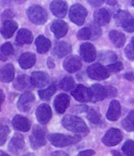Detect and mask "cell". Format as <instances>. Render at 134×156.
<instances>
[{
	"instance_id": "d6986e66",
	"label": "cell",
	"mask_w": 134,
	"mask_h": 156,
	"mask_svg": "<svg viewBox=\"0 0 134 156\" xmlns=\"http://www.w3.org/2000/svg\"><path fill=\"white\" fill-rule=\"evenodd\" d=\"M51 30L57 38L60 39L61 37H64L68 33V24L65 21H61V20L54 21L51 25Z\"/></svg>"
},
{
	"instance_id": "3957f363",
	"label": "cell",
	"mask_w": 134,
	"mask_h": 156,
	"mask_svg": "<svg viewBox=\"0 0 134 156\" xmlns=\"http://www.w3.org/2000/svg\"><path fill=\"white\" fill-rule=\"evenodd\" d=\"M28 16L29 20L35 25H43L47 21V13L38 5H33L28 8Z\"/></svg>"
},
{
	"instance_id": "ee69618b",
	"label": "cell",
	"mask_w": 134,
	"mask_h": 156,
	"mask_svg": "<svg viewBox=\"0 0 134 156\" xmlns=\"http://www.w3.org/2000/svg\"><path fill=\"white\" fill-rule=\"evenodd\" d=\"M94 154L95 151L93 150H85L79 153L78 156H93Z\"/></svg>"
},
{
	"instance_id": "db71d44e",
	"label": "cell",
	"mask_w": 134,
	"mask_h": 156,
	"mask_svg": "<svg viewBox=\"0 0 134 156\" xmlns=\"http://www.w3.org/2000/svg\"><path fill=\"white\" fill-rule=\"evenodd\" d=\"M130 44H132V45L134 46V37H132V40H131Z\"/></svg>"
},
{
	"instance_id": "4316f807",
	"label": "cell",
	"mask_w": 134,
	"mask_h": 156,
	"mask_svg": "<svg viewBox=\"0 0 134 156\" xmlns=\"http://www.w3.org/2000/svg\"><path fill=\"white\" fill-rule=\"evenodd\" d=\"M36 60L35 55L31 52L24 53L20 57L18 62L22 69H29L35 65Z\"/></svg>"
},
{
	"instance_id": "83f0119b",
	"label": "cell",
	"mask_w": 134,
	"mask_h": 156,
	"mask_svg": "<svg viewBox=\"0 0 134 156\" xmlns=\"http://www.w3.org/2000/svg\"><path fill=\"white\" fill-rule=\"evenodd\" d=\"M109 39L116 48H122L126 43V36L119 31H111L109 33Z\"/></svg>"
},
{
	"instance_id": "5b68a950",
	"label": "cell",
	"mask_w": 134,
	"mask_h": 156,
	"mask_svg": "<svg viewBox=\"0 0 134 156\" xmlns=\"http://www.w3.org/2000/svg\"><path fill=\"white\" fill-rule=\"evenodd\" d=\"M87 74L89 78L96 80H102L109 77L110 73L106 67L100 63H95L87 68Z\"/></svg>"
},
{
	"instance_id": "f5cc1de1",
	"label": "cell",
	"mask_w": 134,
	"mask_h": 156,
	"mask_svg": "<svg viewBox=\"0 0 134 156\" xmlns=\"http://www.w3.org/2000/svg\"><path fill=\"white\" fill-rule=\"evenodd\" d=\"M107 2H108L109 5H115V4L117 3V2H116V1H108Z\"/></svg>"
},
{
	"instance_id": "836d02e7",
	"label": "cell",
	"mask_w": 134,
	"mask_h": 156,
	"mask_svg": "<svg viewBox=\"0 0 134 156\" xmlns=\"http://www.w3.org/2000/svg\"><path fill=\"white\" fill-rule=\"evenodd\" d=\"M87 118L89 119L91 123L94 124V125H99V124L102 123V118L100 113H98L94 109H89L87 113Z\"/></svg>"
},
{
	"instance_id": "f1b7e54d",
	"label": "cell",
	"mask_w": 134,
	"mask_h": 156,
	"mask_svg": "<svg viewBox=\"0 0 134 156\" xmlns=\"http://www.w3.org/2000/svg\"><path fill=\"white\" fill-rule=\"evenodd\" d=\"M37 51L39 54L46 53L51 47V42L44 36H39L35 40Z\"/></svg>"
},
{
	"instance_id": "1f68e13d",
	"label": "cell",
	"mask_w": 134,
	"mask_h": 156,
	"mask_svg": "<svg viewBox=\"0 0 134 156\" xmlns=\"http://www.w3.org/2000/svg\"><path fill=\"white\" fill-rule=\"evenodd\" d=\"M122 127L126 131H134V110L131 111L129 114L125 118L122 122Z\"/></svg>"
},
{
	"instance_id": "d4e9b609",
	"label": "cell",
	"mask_w": 134,
	"mask_h": 156,
	"mask_svg": "<svg viewBox=\"0 0 134 156\" xmlns=\"http://www.w3.org/2000/svg\"><path fill=\"white\" fill-rule=\"evenodd\" d=\"M111 17L110 13L106 9H100L94 13V23L98 26H104L109 23Z\"/></svg>"
},
{
	"instance_id": "f907efd6",
	"label": "cell",
	"mask_w": 134,
	"mask_h": 156,
	"mask_svg": "<svg viewBox=\"0 0 134 156\" xmlns=\"http://www.w3.org/2000/svg\"><path fill=\"white\" fill-rule=\"evenodd\" d=\"M112 154L113 156H123L121 153L118 151H112Z\"/></svg>"
},
{
	"instance_id": "44dd1931",
	"label": "cell",
	"mask_w": 134,
	"mask_h": 156,
	"mask_svg": "<svg viewBox=\"0 0 134 156\" xmlns=\"http://www.w3.org/2000/svg\"><path fill=\"white\" fill-rule=\"evenodd\" d=\"M25 146V140L24 136L20 133H15L9 144V151L12 153H17L22 150Z\"/></svg>"
},
{
	"instance_id": "7a4b0ae2",
	"label": "cell",
	"mask_w": 134,
	"mask_h": 156,
	"mask_svg": "<svg viewBox=\"0 0 134 156\" xmlns=\"http://www.w3.org/2000/svg\"><path fill=\"white\" fill-rule=\"evenodd\" d=\"M48 139L50 143L55 147H62L68 145L75 144L81 140V137L79 136H68L61 133H53L48 136Z\"/></svg>"
},
{
	"instance_id": "816d5d0a",
	"label": "cell",
	"mask_w": 134,
	"mask_h": 156,
	"mask_svg": "<svg viewBox=\"0 0 134 156\" xmlns=\"http://www.w3.org/2000/svg\"><path fill=\"white\" fill-rule=\"evenodd\" d=\"M0 156H10L8 154H6V153H5L4 151H0Z\"/></svg>"
},
{
	"instance_id": "681fc988",
	"label": "cell",
	"mask_w": 134,
	"mask_h": 156,
	"mask_svg": "<svg viewBox=\"0 0 134 156\" xmlns=\"http://www.w3.org/2000/svg\"><path fill=\"white\" fill-rule=\"evenodd\" d=\"M5 99V95H4L3 91L2 89H0V110H1V105H2V102Z\"/></svg>"
},
{
	"instance_id": "7bdbcfd3",
	"label": "cell",
	"mask_w": 134,
	"mask_h": 156,
	"mask_svg": "<svg viewBox=\"0 0 134 156\" xmlns=\"http://www.w3.org/2000/svg\"><path fill=\"white\" fill-rule=\"evenodd\" d=\"M125 31L127 33H133L134 32V18H132L122 26Z\"/></svg>"
},
{
	"instance_id": "bcb514c9",
	"label": "cell",
	"mask_w": 134,
	"mask_h": 156,
	"mask_svg": "<svg viewBox=\"0 0 134 156\" xmlns=\"http://www.w3.org/2000/svg\"><path fill=\"white\" fill-rule=\"evenodd\" d=\"M51 156H69L68 154H66L64 151H55L52 154Z\"/></svg>"
},
{
	"instance_id": "9f6ffc18",
	"label": "cell",
	"mask_w": 134,
	"mask_h": 156,
	"mask_svg": "<svg viewBox=\"0 0 134 156\" xmlns=\"http://www.w3.org/2000/svg\"><path fill=\"white\" fill-rule=\"evenodd\" d=\"M132 6H134V1H132Z\"/></svg>"
},
{
	"instance_id": "2e32d148",
	"label": "cell",
	"mask_w": 134,
	"mask_h": 156,
	"mask_svg": "<svg viewBox=\"0 0 134 156\" xmlns=\"http://www.w3.org/2000/svg\"><path fill=\"white\" fill-rule=\"evenodd\" d=\"M70 103V98L66 94H60L56 97L54 100V108L57 113L63 114L68 108Z\"/></svg>"
},
{
	"instance_id": "4fadbf2b",
	"label": "cell",
	"mask_w": 134,
	"mask_h": 156,
	"mask_svg": "<svg viewBox=\"0 0 134 156\" xmlns=\"http://www.w3.org/2000/svg\"><path fill=\"white\" fill-rule=\"evenodd\" d=\"M89 94H90V102L96 103L98 101H101L106 98L105 87L96 84L89 88Z\"/></svg>"
},
{
	"instance_id": "8d00e7d4",
	"label": "cell",
	"mask_w": 134,
	"mask_h": 156,
	"mask_svg": "<svg viewBox=\"0 0 134 156\" xmlns=\"http://www.w3.org/2000/svg\"><path fill=\"white\" fill-rule=\"evenodd\" d=\"M9 134H10V129L8 126H0V146H2V145H4V144L6 143Z\"/></svg>"
},
{
	"instance_id": "ab89813d",
	"label": "cell",
	"mask_w": 134,
	"mask_h": 156,
	"mask_svg": "<svg viewBox=\"0 0 134 156\" xmlns=\"http://www.w3.org/2000/svg\"><path fill=\"white\" fill-rule=\"evenodd\" d=\"M90 31H91V38L92 39H96L100 37V35H101V30H100V27L98 26L96 24H93V25H91V28H90Z\"/></svg>"
},
{
	"instance_id": "30bf717a",
	"label": "cell",
	"mask_w": 134,
	"mask_h": 156,
	"mask_svg": "<svg viewBox=\"0 0 134 156\" xmlns=\"http://www.w3.org/2000/svg\"><path fill=\"white\" fill-rule=\"evenodd\" d=\"M80 55L83 60L87 62L94 61L96 57L95 47L90 43H84L80 47Z\"/></svg>"
},
{
	"instance_id": "7c38bea8",
	"label": "cell",
	"mask_w": 134,
	"mask_h": 156,
	"mask_svg": "<svg viewBox=\"0 0 134 156\" xmlns=\"http://www.w3.org/2000/svg\"><path fill=\"white\" fill-rule=\"evenodd\" d=\"M13 86L18 91H29L34 88L31 81V77L27 75H21L16 78L13 81Z\"/></svg>"
},
{
	"instance_id": "ac0fdd59",
	"label": "cell",
	"mask_w": 134,
	"mask_h": 156,
	"mask_svg": "<svg viewBox=\"0 0 134 156\" xmlns=\"http://www.w3.org/2000/svg\"><path fill=\"white\" fill-rule=\"evenodd\" d=\"M17 27L18 25L16 21H12V20H6L0 29V33L4 38L9 39L15 33V31L17 29Z\"/></svg>"
},
{
	"instance_id": "11a10c76",
	"label": "cell",
	"mask_w": 134,
	"mask_h": 156,
	"mask_svg": "<svg viewBox=\"0 0 134 156\" xmlns=\"http://www.w3.org/2000/svg\"><path fill=\"white\" fill-rule=\"evenodd\" d=\"M25 156H35V155L33 154H28L27 155H25Z\"/></svg>"
},
{
	"instance_id": "f35d334b",
	"label": "cell",
	"mask_w": 134,
	"mask_h": 156,
	"mask_svg": "<svg viewBox=\"0 0 134 156\" xmlns=\"http://www.w3.org/2000/svg\"><path fill=\"white\" fill-rule=\"evenodd\" d=\"M106 68L109 73H119L123 69V65L121 62H116L108 65Z\"/></svg>"
},
{
	"instance_id": "74e56055",
	"label": "cell",
	"mask_w": 134,
	"mask_h": 156,
	"mask_svg": "<svg viewBox=\"0 0 134 156\" xmlns=\"http://www.w3.org/2000/svg\"><path fill=\"white\" fill-rule=\"evenodd\" d=\"M77 37L79 40H86L91 38V31L89 28H83L80 29L77 33Z\"/></svg>"
},
{
	"instance_id": "ffe728a7",
	"label": "cell",
	"mask_w": 134,
	"mask_h": 156,
	"mask_svg": "<svg viewBox=\"0 0 134 156\" xmlns=\"http://www.w3.org/2000/svg\"><path fill=\"white\" fill-rule=\"evenodd\" d=\"M13 126L16 129L22 132H28L31 129V122L27 118L21 115H16L12 121Z\"/></svg>"
},
{
	"instance_id": "5bb4252c",
	"label": "cell",
	"mask_w": 134,
	"mask_h": 156,
	"mask_svg": "<svg viewBox=\"0 0 134 156\" xmlns=\"http://www.w3.org/2000/svg\"><path fill=\"white\" fill-rule=\"evenodd\" d=\"M63 65L68 72L75 73L82 68V62L79 56L71 55L64 60Z\"/></svg>"
},
{
	"instance_id": "6da1fadb",
	"label": "cell",
	"mask_w": 134,
	"mask_h": 156,
	"mask_svg": "<svg viewBox=\"0 0 134 156\" xmlns=\"http://www.w3.org/2000/svg\"><path fill=\"white\" fill-rule=\"evenodd\" d=\"M62 126L65 129L76 133H89V128L85 122L80 118L75 115H66L62 119Z\"/></svg>"
},
{
	"instance_id": "e0dca14e",
	"label": "cell",
	"mask_w": 134,
	"mask_h": 156,
	"mask_svg": "<svg viewBox=\"0 0 134 156\" xmlns=\"http://www.w3.org/2000/svg\"><path fill=\"white\" fill-rule=\"evenodd\" d=\"M52 13L57 17H64L68 11V5L64 1H53L50 3Z\"/></svg>"
},
{
	"instance_id": "c3c4849f",
	"label": "cell",
	"mask_w": 134,
	"mask_h": 156,
	"mask_svg": "<svg viewBox=\"0 0 134 156\" xmlns=\"http://www.w3.org/2000/svg\"><path fill=\"white\" fill-rule=\"evenodd\" d=\"M47 65H48V66H49V68H51V69L54 68L55 64H54V62H53V60L51 58H48Z\"/></svg>"
},
{
	"instance_id": "9a60e30c",
	"label": "cell",
	"mask_w": 134,
	"mask_h": 156,
	"mask_svg": "<svg viewBox=\"0 0 134 156\" xmlns=\"http://www.w3.org/2000/svg\"><path fill=\"white\" fill-rule=\"evenodd\" d=\"M72 95L76 100L79 102H90V94L89 88L84 85L76 86L72 91Z\"/></svg>"
},
{
	"instance_id": "9c48e42d",
	"label": "cell",
	"mask_w": 134,
	"mask_h": 156,
	"mask_svg": "<svg viewBox=\"0 0 134 156\" xmlns=\"http://www.w3.org/2000/svg\"><path fill=\"white\" fill-rule=\"evenodd\" d=\"M31 81L34 87L42 88L47 86L50 82V77L45 72L36 71L33 72L31 76Z\"/></svg>"
},
{
	"instance_id": "d6a6232c",
	"label": "cell",
	"mask_w": 134,
	"mask_h": 156,
	"mask_svg": "<svg viewBox=\"0 0 134 156\" xmlns=\"http://www.w3.org/2000/svg\"><path fill=\"white\" fill-rule=\"evenodd\" d=\"M56 91V85L54 84H51L49 88L45 90H40L39 91V95L42 100H49V99L53 95Z\"/></svg>"
},
{
	"instance_id": "8992f818",
	"label": "cell",
	"mask_w": 134,
	"mask_h": 156,
	"mask_svg": "<svg viewBox=\"0 0 134 156\" xmlns=\"http://www.w3.org/2000/svg\"><path fill=\"white\" fill-rule=\"evenodd\" d=\"M87 16L85 8L80 4H75L71 7L69 17L73 23L77 25H82Z\"/></svg>"
},
{
	"instance_id": "484cf974",
	"label": "cell",
	"mask_w": 134,
	"mask_h": 156,
	"mask_svg": "<svg viewBox=\"0 0 134 156\" xmlns=\"http://www.w3.org/2000/svg\"><path fill=\"white\" fill-rule=\"evenodd\" d=\"M33 40V36L31 31L26 29H21L16 37L17 45L23 46L25 44H29Z\"/></svg>"
},
{
	"instance_id": "4dcf8cb0",
	"label": "cell",
	"mask_w": 134,
	"mask_h": 156,
	"mask_svg": "<svg viewBox=\"0 0 134 156\" xmlns=\"http://www.w3.org/2000/svg\"><path fill=\"white\" fill-rule=\"evenodd\" d=\"M14 53L13 46L10 43L7 42L2 44L0 48V60L6 61L10 56H12Z\"/></svg>"
},
{
	"instance_id": "277c9868",
	"label": "cell",
	"mask_w": 134,
	"mask_h": 156,
	"mask_svg": "<svg viewBox=\"0 0 134 156\" xmlns=\"http://www.w3.org/2000/svg\"><path fill=\"white\" fill-rule=\"evenodd\" d=\"M45 133L46 130L42 126H34L32 135L29 137L32 148L35 150L45 144Z\"/></svg>"
},
{
	"instance_id": "60d3db41",
	"label": "cell",
	"mask_w": 134,
	"mask_h": 156,
	"mask_svg": "<svg viewBox=\"0 0 134 156\" xmlns=\"http://www.w3.org/2000/svg\"><path fill=\"white\" fill-rule=\"evenodd\" d=\"M126 55L129 59L134 61V46L132 44H129L125 50Z\"/></svg>"
},
{
	"instance_id": "7402d4cb",
	"label": "cell",
	"mask_w": 134,
	"mask_h": 156,
	"mask_svg": "<svg viewBox=\"0 0 134 156\" xmlns=\"http://www.w3.org/2000/svg\"><path fill=\"white\" fill-rule=\"evenodd\" d=\"M121 115V105L119 101L112 100L110 103L108 111L107 113V118L108 120L115 122L117 121Z\"/></svg>"
},
{
	"instance_id": "603a6c76",
	"label": "cell",
	"mask_w": 134,
	"mask_h": 156,
	"mask_svg": "<svg viewBox=\"0 0 134 156\" xmlns=\"http://www.w3.org/2000/svg\"><path fill=\"white\" fill-rule=\"evenodd\" d=\"M72 51V46L64 41L58 42L55 44L53 49V54L58 58H63L66 56Z\"/></svg>"
},
{
	"instance_id": "f6af8a7d",
	"label": "cell",
	"mask_w": 134,
	"mask_h": 156,
	"mask_svg": "<svg viewBox=\"0 0 134 156\" xmlns=\"http://www.w3.org/2000/svg\"><path fill=\"white\" fill-rule=\"evenodd\" d=\"M88 2L90 3V5H92L94 7H97V6H101L104 2V1H103V0H101V1H88Z\"/></svg>"
},
{
	"instance_id": "ba28073f",
	"label": "cell",
	"mask_w": 134,
	"mask_h": 156,
	"mask_svg": "<svg viewBox=\"0 0 134 156\" xmlns=\"http://www.w3.org/2000/svg\"><path fill=\"white\" fill-rule=\"evenodd\" d=\"M35 95L32 92L26 91L20 96L17 102V108L21 112H28L32 109V105L35 102Z\"/></svg>"
},
{
	"instance_id": "f546056e",
	"label": "cell",
	"mask_w": 134,
	"mask_h": 156,
	"mask_svg": "<svg viewBox=\"0 0 134 156\" xmlns=\"http://www.w3.org/2000/svg\"><path fill=\"white\" fill-rule=\"evenodd\" d=\"M130 19H132V16L126 10H119L115 15V23L118 26L122 27L127 21H129Z\"/></svg>"
},
{
	"instance_id": "8fae6325",
	"label": "cell",
	"mask_w": 134,
	"mask_h": 156,
	"mask_svg": "<svg viewBox=\"0 0 134 156\" xmlns=\"http://www.w3.org/2000/svg\"><path fill=\"white\" fill-rule=\"evenodd\" d=\"M52 117L51 108L48 104H41L36 110V118L40 124L45 125Z\"/></svg>"
},
{
	"instance_id": "7dc6e473",
	"label": "cell",
	"mask_w": 134,
	"mask_h": 156,
	"mask_svg": "<svg viewBox=\"0 0 134 156\" xmlns=\"http://www.w3.org/2000/svg\"><path fill=\"white\" fill-rule=\"evenodd\" d=\"M125 77H126V79L128 80H132L134 79V75L132 72L126 73L125 74Z\"/></svg>"
},
{
	"instance_id": "d590c367",
	"label": "cell",
	"mask_w": 134,
	"mask_h": 156,
	"mask_svg": "<svg viewBox=\"0 0 134 156\" xmlns=\"http://www.w3.org/2000/svg\"><path fill=\"white\" fill-rule=\"evenodd\" d=\"M122 151L127 156H134V142L132 140H129L123 144Z\"/></svg>"
},
{
	"instance_id": "52a82bcc",
	"label": "cell",
	"mask_w": 134,
	"mask_h": 156,
	"mask_svg": "<svg viewBox=\"0 0 134 156\" xmlns=\"http://www.w3.org/2000/svg\"><path fill=\"white\" fill-rule=\"evenodd\" d=\"M123 139L122 132L118 129H110L104 136L102 138V142L108 147H113L119 144Z\"/></svg>"
},
{
	"instance_id": "e575fe53",
	"label": "cell",
	"mask_w": 134,
	"mask_h": 156,
	"mask_svg": "<svg viewBox=\"0 0 134 156\" xmlns=\"http://www.w3.org/2000/svg\"><path fill=\"white\" fill-rule=\"evenodd\" d=\"M60 88L64 91H70L75 88V81L72 76H67L60 82Z\"/></svg>"
},
{
	"instance_id": "cb8c5ba5",
	"label": "cell",
	"mask_w": 134,
	"mask_h": 156,
	"mask_svg": "<svg viewBox=\"0 0 134 156\" xmlns=\"http://www.w3.org/2000/svg\"><path fill=\"white\" fill-rule=\"evenodd\" d=\"M15 69L12 64H6L0 69V80L4 83L12 81L14 77Z\"/></svg>"
},
{
	"instance_id": "b9f144b4",
	"label": "cell",
	"mask_w": 134,
	"mask_h": 156,
	"mask_svg": "<svg viewBox=\"0 0 134 156\" xmlns=\"http://www.w3.org/2000/svg\"><path fill=\"white\" fill-rule=\"evenodd\" d=\"M106 98H114L117 95V89L112 86L105 87Z\"/></svg>"
}]
</instances>
